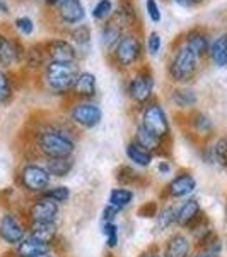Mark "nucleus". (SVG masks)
Here are the masks:
<instances>
[{
	"instance_id": "16",
	"label": "nucleus",
	"mask_w": 227,
	"mask_h": 257,
	"mask_svg": "<svg viewBox=\"0 0 227 257\" xmlns=\"http://www.w3.org/2000/svg\"><path fill=\"white\" fill-rule=\"evenodd\" d=\"M183 43L186 45L193 50V52L196 53L200 59H204V57L208 55V50H210V43H212V40H210L208 33L204 30V28H192V30H188L186 33L183 35Z\"/></svg>"
},
{
	"instance_id": "33",
	"label": "nucleus",
	"mask_w": 227,
	"mask_h": 257,
	"mask_svg": "<svg viewBox=\"0 0 227 257\" xmlns=\"http://www.w3.org/2000/svg\"><path fill=\"white\" fill-rule=\"evenodd\" d=\"M14 96V81L6 69H0V103H9Z\"/></svg>"
},
{
	"instance_id": "3",
	"label": "nucleus",
	"mask_w": 227,
	"mask_h": 257,
	"mask_svg": "<svg viewBox=\"0 0 227 257\" xmlns=\"http://www.w3.org/2000/svg\"><path fill=\"white\" fill-rule=\"evenodd\" d=\"M144 53H146V43L140 31L130 30L123 33L122 40L111 52V59L120 69H132L142 60Z\"/></svg>"
},
{
	"instance_id": "6",
	"label": "nucleus",
	"mask_w": 227,
	"mask_h": 257,
	"mask_svg": "<svg viewBox=\"0 0 227 257\" xmlns=\"http://www.w3.org/2000/svg\"><path fill=\"white\" fill-rule=\"evenodd\" d=\"M140 125L146 127L148 132H152L160 141H168L171 138V123H169L166 110L156 99H152V101H148L147 105L142 106Z\"/></svg>"
},
{
	"instance_id": "42",
	"label": "nucleus",
	"mask_w": 227,
	"mask_h": 257,
	"mask_svg": "<svg viewBox=\"0 0 227 257\" xmlns=\"http://www.w3.org/2000/svg\"><path fill=\"white\" fill-rule=\"evenodd\" d=\"M158 213H159V208H158V202L156 201L144 202L137 211V214L140 218H156L158 216Z\"/></svg>"
},
{
	"instance_id": "15",
	"label": "nucleus",
	"mask_w": 227,
	"mask_h": 257,
	"mask_svg": "<svg viewBox=\"0 0 227 257\" xmlns=\"http://www.w3.org/2000/svg\"><path fill=\"white\" fill-rule=\"evenodd\" d=\"M120 26L125 31L130 30H137L140 21H138V11H137V4L134 0H118L116 7H114L113 18Z\"/></svg>"
},
{
	"instance_id": "10",
	"label": "nucleus",
	"mask_w": 227,
	"mask_h": 257,
	"mask_svg": "<svg viewBox=\"0 0 227 257\" xmlns=\"http://www.w3.org/2000/svg\"><path fill=\"white\" fill-rule=\"evenodd\" d=\"M48 62H62V64H76L79 59V50L70 40L65 38H50L43 41Z\"/></svg>"
},
{
	"instance_id": "18",
	"label": "nucleus",
	"mask_w": 227,
	"mask_h": 257,
	"mask_svg": "<svg viewBox=\"0 0 227 257\" xmlns=\"http://www.w3.org/2000/svg\"><path fill=\"white\" fill-rule=\"evenodd\" d=\"M98 93V79L89 70H80L77 76L76 86H74L72 94L79 99H90Z\"/></svg>"
},
{
	"instance_id": "9",
	"label": "nucleus",
	"mask_w": 227,
	"mask_h": 257,
	"mask_svg": "<svg viewBox=\"0 0 227 257\" xmlns=\"http://www.w3.org/2000/svg\"><path fill=\"white\" fill-rule=\"evenodd\" d=\"M26 47L18 36L0 30V65L4 69L14 67L24 62Z\"/></svg>"
},
{
	"instance_id": "45",
	"label": "nucleus",
	"mask_w": 227,
	"mask_h": 257,
	"mask_svg": "<svg viewBox=\"0 0 227 257\" xmlns=\"http://www.w3.org/2000/svg\"><path fill=\"white\" fill-rule=\"evenodd\" d=\"M43 2H44V7H48V9H53V11H55L56 7L62 6V4L65 2V0H43Z\"/></svg>"
},
{
	"instance_id": "27",
	"label": "nucleus",
	"mask_w": 227,
	"mask_h": 257,
	"mask_svg": "<svg viewBox=\"0 0 227 257\" xmlns=\"http://www.w3.org/2000/svg\"><path fill=\"white\" fill-rule=\"evenodd\" d=\"M126 156H128V160L134 161L137 167H142V168L148 167V165L152 163V160H154V155L148 153L147 149L140 148L135 141L126 144Z\"/></svg>"
},
{
	"instance_id": "52",
	"label": "nucleus",
	"mask_w": 227,
	"mask_h": 257,
	"mask_svg": "<svg viewBox=\"0 0 227 257\" xmlns=\"http://www.w3.org/2000/svg\"><path fill=\"white\" fill-rule=\"evenodd\" d=\"M204 2V0H192V4H193V7L195 6H200V4Z\"/></svg>"
},
{
	"instance_id": "40",
	"label": "nucleus",
	"mask_w": 227,
	"mask_h": 257,
	"mask_svg": "<svg viewBox=\"0 0 227 257\" xmlns=\"http://www.w3.org/2000/svg\"><path fill=\"white\" fill-rule=\"evenodd\" d=\"M146 14L150 23L159 24L162 21V11L158 0H146Z\"/></svg>"
},
{
	"instance_id": "4",
	"label": "nucleus",
	"mask_w": 227,
	"mask_h": 257,
	"mask_svg": "<svg viewBox=\"0 0 227 257\" xmlns=\"http://www.w3.org/2000/svg\"><path fill=\"white\" fill-rule=\"evenodd\" d=\"M79 72L77 64L48 62L46 67L43 69V81L53 94H68L74 91Z\"/></svg>"
},
{
	"instance_id": "5",
	"label": "nucleus",
	"mask_w": 227,
	"mask_h": 257,
	"mask_svg": "<svg viewBox=\"0 0 227 257\" xmlns=\"http://www.w3.org/2000/svg\"><path fill=\"white\" fill-rule=\"evenodd\" d=\"M156 79L152 69L148 65H142V67L135 69L126 84V93H128L130 99L137 105L144 106L148 101H152V94H154Z\"/></svg>"
},
{
	"instance_id": "12",
	"label": "nucleus",
	"mask_w": 227,
	"mask_h": 257,
	"mask_svg": "<svg viewBox=\"0 0 227 257\" xmlns=\"http://www.w3.org/2000/svg\"><path fill=\"white\" fill-rule=\"evenodd\" d=\"M26 226L14 213H4L0 218V238L9 245H19L26 238Z\"/></svg>"
},
{
	"instance_id": "30",
	"label": "nucleus",
	"mask_w": 227,
	"mask_h": 257,
	"mask_svg": "<svg viewBox=\"0 0 227 257\" xmlns=\"http://www.w3.org/2000/svg\"><path fill=\"white\" fill-rule=\"evenodd\" d=\"M190 123H192L193 131H195L198 136H210L214 132L212 118H210L207 113H204V111H195V113H192Z\"/></svg>"
},
{
	"instance_id": "50",
	"label": "nucleus",
	"mask_w": 227,
	"mask_h": 257,
	"mask_svg": "<svg viewBox=\"0 0 227 257\" xmlns=\"http://www.w3.org/2000/svg\"><path fill=\"white\" fill-rule=\"evenodd\" d=\"M2 257H19V254L16 250H9V252H6Z\"/></svg>"
},
{
	"instance_id": "26",
	"label": "nucleus",
	"mask_w": 227,
	"mask_h": 257,
	"mask_svg": "<svg viewBox=\"0 0 227 257\" xmlns=\"http://www.w3.org/2000/svg\"><path fill=\"white\" fill-rule=\"evenodd\" d=\"M171 99L178 108L181 110H190L196 105L198 96L195 93V89L186 88V86H178V88L172 89L171 93Z\"/></svg>"
},
{
	"instance_id": "17",
	"label": "nucleus",
	"mask_w": 227,
	"mask_h": 257,
	"mask_svg": "<svg viewBox=\"0 0 227 257\" xmlns=\"http://www.w3.org/2000/svg\"><path fill=\"white\" fill-rule=\"evenodd\" d=\"M196 189V180L192 173L188 172H183V173H178L171 182L168 184V194L174 199H180V197H186L193 190Z\"/></svg>"
},
{
	"instance_id": "14",
	"label": "nucleus",
	"mask_w": 227,
	"mask_h": 257,
	"mask_svg": "<svg viewBox=\"0 0 227 257\" xmlns=\"http://www.w3.org/2000/svg\"><path fill=\"white\" fill-rule=\"evenodd\" d=\"M55 16L65 28H76L86 19V7L82 0H65L55 9Z\"/></svg>"
},
{
	"instance_id": "36",
	"label": "nucleus",
	"mask_w": 227,
	"mask_h": 257,
	"mask_svg": "<svg viewBox=\"0 0 227 257\" xmlns=\"http://www.w3.org/2000/svg\"><path fill=\"white\" fill-rule=\"evenodd\" d=\"M116 180L120 182L122 185H137L140 182V173L135 172L132 167H126V165H123V167L118 168L116 172Z\"/></svg>"
},
{
	"instance_id": "49",
	"label": "nucleus",
	"mask_w": 227,
	"mask_h": 257,
	"mask_svg": "<svg viewBox=\"0 0 227 257\" xmlns=\"http://www.w3.org/2000/svg\"><path fill=\"white\" fill-rule=\"evenodd\" d=\"M193 257H218V255H212V254H208V252H205V250H202V252H196Z\"/></svg>"
},
{
	"instance_id": "8",
	"label": "nucleus",
	"mask_w": 227,
	"mask_h": 257,
	"mask_svg": "<svg viewBox=\"0 0 227 257\" xmlns=\"http://www.w3.org/2000/svg\"><path fill=\"white\" fill-rule=\"evenodd\" d=\"M50 180L52 175L48 173V170L41 165L28 163L20 168L19 172V182L28 192L32 194H43L46 192L50 187Z\"/></svg>"
},
{
	"instance_id": "51",
	"label": "nucleus",
	"mask_w": 227,
	"mask_h": 257,
	"mask_svg": "<svg viewBox=\"0 0 227 257\" xmlns=\"http://www.w3.org/2000/svg\"><path fill=\"white\" fill-rule=\"evenodd\" d=\"M142 257H162V255L156 254V252H147V254H144Z\"/></svg>"
},
{
	"instance_id": "44",
	"label": "nucleus",
	"mask_w": 227,
	"mask_h": 257,
	"mask_svg": "<svg viewBox=\"0 0 227 257\" xmlns=\"http://www.w3.org/2000/svg\"><path fill=\"white\" fill-rule=\"evenodd\" d=\"M116 214H118V209H114L113 206H106L104 211H102V219H104V223H108V221H113L114 218H116Z\"/></svg>"
},
{
	"instance_id": "53",
	"label": "nucleus",
	"mask_w": 227,
	"mask_h": 257,
	"mask_svg": "<svg viewBox=\"0 0 227 257\" xmlns=\"http://www.w3.org/2000/svg\"><path fill=\"white\" fill-rule=\"evenodd\" d=\"M38 257H56V255H53L52 252H48V254H41V255H38Z\"/></svg>"
},
{
	"instance_id": "2",
	"label": "nucleus",
	"mask_w": 227,
	"mask_h": 257,
	"mask_svg": "<svg viewBox=\"0 0 227 257\" xmlns=\"http://www.w3.org/2000/svg\"><path fill=\"white\" fill-rule=\"evenodd\" d=\"M200 69V57L184 43H180L172 50L171 60L168 64V76L176 84H186L193 81Z\"/></svg>"
},
{
	"instance_id": "24",
	"label": "nucleus",
	"mask_w": 227,
	"mask_h": 257,
	"mask_svg": "<svg viewBox=\"0 0 227 257\" xmlns=\"http://www.w3.org/2000/svg\"><path fill=\"white\" fill-rule=\"evenodd\" d=\"M28 235L32 238H38L44 243H48V245H53V242L58 238L55 223H30Z\"/></svg>"
},
{
	"instance_id": "46",
	"label": "nucleus",
	"mask_w": 227,
	"mask_h": 257,
	"mask_svg": "<svg viewBox=\"0 0 227 257\" xmlns=\"http://www.w3.org/2000/svg\"><path fill=\"white\" fill-rule=\"evenodd\" d=\"M0 14H10V6L7 0H0Z\"/></svg>"
},
{
	"instance_id": "7",
	"label": "nucleus",
	"mask_w": 227,
	"mask_h": 257,
	"mask_svg": "<svg viewBox=\"0 0 227 257\" xmlns=\"http://www.w3.org/2000/svg\"><path fill=\"white\" fill-rule=\"evenodd\" d=\"M68 117L70 122L76 123L77 127L94 128L102 120V110L98 103L90 101V99H79V101L72 105Z\"/></svg>"
},
{
	"instance_id": "1",
	"label": "nucleus",
	"mask_w": 227,
	"mask_h": 257,
	"mask_svg": "<svg viewBox=\"0 0 227 257\" xmlns=\"http://www.w3.org/2000/svg\"><path fill=\"white\" fill-rule=\"evenodd\" d=\"M36 149L46 160L53 158H72L76 151V141L62 127H46L40 131L34 138Z\"/></svg>"
},
{
	"instance_id": "23",
	"label": "nucleus",
	"mask_w": 227,
	"mask_h": 257,
	"mask_svg": "<svg viewBox=\"0 0 227 257\" xmlns=\"http://www.w3.org/2000/svg\"><path fill=\"white\" fill-rule=\"evenodd\" d=\"M50 250H52V245L41 242L38 238H32L30 235L19 243L18 248H16L19 257H38L41 254H48Z\"/></svg>"
},
{
	"instance_id": "48",
	"label": "nucleus",
	"mask_w": 227,
	"mask_h": 257,
	"mask_svg": "<svg viewBox=\"0 0 227 257\" xmlns=\"http://www.w3.org/2000/svg\"><path fill=\"white\" fill-rule=\"evenodd\" d=\"M176 4H178L180 7H186V9H190V7H193L192 0H174Z\"/></svg>"
},
{
	"instance_id": "25",
	"label": "nucleus",
	"mask_w": 227,
	"mask_h": 257,
	"mask_svg": "<svg viewBox=\"0 0 227 257\" xmlns=\"http://www.w3.org/2000/svg\"><path fill=\"white\" fill-rule=\"evenodd\" d=\"M208 57L217 67H227V33H220L212 40Z\"/></svg>"
},
{
	"instance_id": "31",
	"label": "nucleus",
	"mask_w": 227,
	"mask_h": 257,
	"mask_svg": "<svg viewBox=\"0 0 227 257\" xmlns=\"http://www.w3.org/2000/svg\"><path fill=\"white\" fill-rule=\"evenodd\" d=\"M134 201V192L125 187H120V189H113L110 194V206H113L114 209L122 211L125 209L126 206H130V202Z\"/></svg>"
},
{
	"instance_id": "29",
	"label": "nucleus",
	"mask_w": 227,
	"mask_h": 257,
	"mask_svg": "<svg viewBox=\"0 0 227 257\" xmlns=\"http://www.w3.org/2000/svg\"><path fill=\"white\" fill-rule=\"evenodd\" d=\"M68 38L76 45L77 50L88 48L90 45V38H92V31H90V28L88 24H79V26H76V28H70Z\"/></svg>"
},
{
	"instance_id": "13",
	"label": "nucleus",
	"mask_w": 227,
	"mask_h": 257,
	"mask_svg": "<svg viewBox=\"0 0 227 257\" xmlns=\"http://www.w3.org/2000/svg\"><path fill=\"white\" fill-rule=\"evenodd\" d=\"M28 216H30L31 223H55L56 216H58V202L41 196L32 201V204L28 209Z\"/></svg>"
},
{
	"instance_id": "28",
	"label": "nucleus",
	"mask_w": 227,
	"mask_h": 257,
	"mask_svg": "<svg viewBox=\"0 0 227 257\" xmlns=\"http://www.w3.org/2000/svg\"><path fill=\"white\" fill-rule=\"evenodd\" d=\"M44 168L48 170V173L52 177L56 178H64L67 177L74 168V160L72 158H53V160H46V165Z\"/></svg>"
},
{
	"instance_id": "35",
	"label": "nucleus",
	"mask_w": 227,
	"mask_h": 257,
	"mask_svg": "<svg viewBox=\"0 0 227 257\" xmlns=\"http://www.w3.org/2000/svg\"><path fill=\"white\" fill-rule=\"evenodd\" d=\"M146 52L150 57H158L162 50V36H160L159 31H148L146 36Z\"/></svg>"
},
{
	"instance_id": "47",
	"label": "nucleus",
	"mask_w": 227,
	"mask_h": 257,
	"mask_svg": "<svg viewBox=\"0 0 227 257\" xmlns=\"http://www.w3.org/2000/svg\"><path fill=\"white\" fill-rule=\"evenodd\" d=\"M158 168H159L160 173H169V172H171V165H169L168 161H160Z\"/></svg>"
},
{
	"instance_id": "34",
	"label": "nucleus",
	"mask_w": 227,
	"mask_h": 257,
	"mask_svg": "<svg viewBox=\"0 0 227 257\" xmlns=\"http://www.w3.org/2000/svg\"><path fill=\"white\" fill-rule=\"evenodd\" d=\"M210 158L220 167H227V138H218L210 148Z\"/></svg>"
},
{
	"instance_id": "19",
	"label": "nucleus",
	"mask_w": 227,
	"mask_h": 257,
	"mask_svg": "<svg viewBox=\"0 0 227 257\" xmlns=\"http://www.w3.org/2000/svg\"><path fill=\"white\" fill-rule=\"evenodd\" d=\"M123 30L122 26L116 23L114 19H110L106 21V23H102L101 30H99V41H101V47L106 50V52H113V48L118 45V41L122 40Z\"/></svg>"
},
{
	"instance_id": "11",
	"label": "nucleus",
	"mask_w": 227,
	"mask_h": 257,
	"mask_svg": "<svg viewBox=\"0 0 227 257\" xmlns=\"http://www.w3.org/2000/svg\"><path fill=\"white\" fill-rule=\"evenodd\" d=\"M204 223H205V214L196 199H188L176 211V225L181 228H188L192 231H196L198 228L204 226Z\"/></svg>"
},
{
	"instance_id": "43",
	"label": "nucleus",
	"mask_w": 227,
	"mask_h": 257,
	"mask_svg": "<svg viewBox=\"0 0 227 257\" xmlns=\"http://www.w3.org/2000/svg\"><path fill=\"white\" fill-rule=\"evenodd\" d=\"M202 247H204V250L208 252V254L218 255V254H220V250H222V242H220V238H218L217 235H212V237H210Z\"/></svg>"
},
{
	"instance_id": "20",
	"label": "nucleus",
	"mask_w": 227,
	"mask_h": 257,
	"mask_svg": "<svg viewBox=\"0 0 227 257\" xmlns=\"http://www.w3.org/2000/svg\"><path fill=\"white\" fill-rule=\"evenodd\" d=\"M190 252H192L190 238L183 233H174L164 243L162 257H190Z\"/></svg>"
},
{
	"instance_id": "38",
	"label": "nucleus",
	"mask_w": 227,
	"mask_h": 257,
	"mask_svg": "<svg viewBox=\"0 0 227 257\" xmlns=\"http://www.w3.org/2000/svg\"><path fill=\"white\" fill-rule=\"evenodd\" d=\"M14 30L18 31L19 36H31L34 33V21L30 16H18L12 23Z\"/></svg>"
},
{
	"instance_id": "32",
	"label": "nucleus",
	"mask_w": 227,
	"mask_h": 257,
	"mask_svg": "<svg viewBox=\"0 0 227 257\" xmlns=\"http://www.w3.org/2000/svg\"><path fill=\"white\" fill-rule=\"evenodd\" d=\"M114 12V4L113 0H98L92 6V11H90V16H92L94 21H99V23H106L113 18Z\"/></svg>"
},
{
	"instance_id": "21",
	"label": "nucleus",
	"mask_w": 227,
	"mask_h": 257,
	"mask_svg": "<svg viewBox=\"0 0 227 257\" xmlns=\"http://www.w3.org/2000/svg\"><path fill=\"white\" fill-rule=\"evenodd\" d=\"M135 143L138 144L140 148L147 149L148 153H152V155H162V148H164V143L166 141H160L159 138H156L152 132H148L146 127H142L138 123L137 128H135V138H134Z\"/></svg>"
},
{
	"instance_id": "22",
	"label": "nucleus",
	"mask_w": 227,
	"mask_h": 257,
	"mask_svg": "<svg viewBox=\"0 0 227 257\" xmlns=\"http://www.w3.org/2000/svg\"><path fill=\"white\" fill-rule=\"evenodd\" d=\"M24 65L30 70H43L48 64V57L44 52L43 43H32L26 47V55H24Z\"/></svg>"
},
{
	"instance_id": "41",
	"label": "nucleus",
	"mask_w": 227,
	"mask_h": 257,
	"mask_svg": "<svg viewBox=\"0 0 227 257\" xmlns=\"http://www.w3.org/2000/svg\"><path fill=\"white\" fill-rule=\"evenodd\" d=\"M102 233L106 237V245L110 248H114L118 245V226L113 221H108L102 225Z\"/></svg>"
},
{
	"instance_id": "37",
	"label": "nucleus",
	"mask_w": 227,
	"mask_h": 257,
	"mask_svg": "<svg viewBox=\"0 0 227 257\" xmlns=\"http://www.w3.org/2000/svg\"><path fill=\"white\" fill-rule=\"evenodd\" d=\"M176 211L172 206H168V208H164L162 211H159L158 213V225H156V228H158L159 231H164L166 228H169L172 225V223H176Z\"/></svg>"
},
{
	"instance_id": "39",
	"label": "nucleus",
	"mask_w": 227,
	"mask_h": 257,
	"mask_svg": "<svg viewBox=\"0 0 227 257\" xmlns=\"http://www.w3.org/2000/svg\"><path fill=\"white\" fill-rule=\"evenodd\" d=\"M41 196L50 197V199H53L55 202H58V204H62V202L68 201V197H70V189H68V187H65V185H56V187L48 189L46 192H43Z\"/></svg>"
}]
</instances>
